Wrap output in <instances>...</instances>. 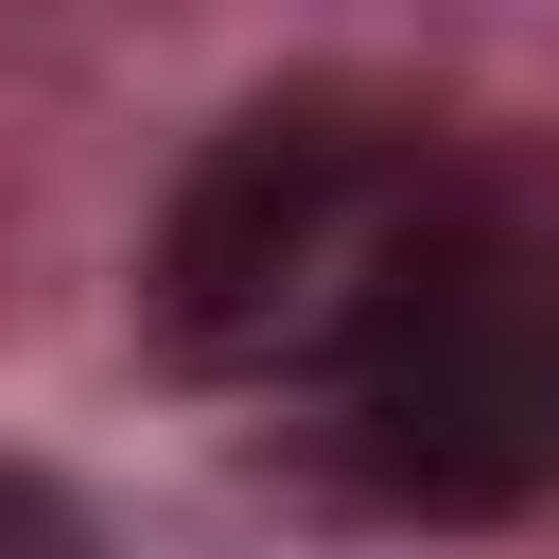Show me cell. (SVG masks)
Here are the masks:
<instances>
[{
    "instance_id": "6da1fadb",
    "label": "cell",
    "mask_w": 559,
    "mask_h": 559,
    "mask_svg": "<svg viewBox=\"0 0 559 559\" xmlns=\"http://www.w3.org/2000/svg\"><path fill=\"white\" fill-rule=\"evenodd\" d=\"M472 157L402 105H349V87H297V105H245L175 227H157V349L175 367H227V384H332L367 349V314L472 227Z\"/></svg>"
},
{
    "instance_id": "7a4b0ae2",
    "label": "cell",
    "mask_w": 559,
    "mask_h": 559,
    "mask_svg": "<svg viewBox=\"0 0 559 559\" xmlns=\"http://www.w3.org/2000/svg\"><path fill=\"white\" fill-rule=\"evenodd\" d=\"M332 454L384 507H524L559 489V227L472 210L332 367Z\"/></svg>"
}]
</instances>
